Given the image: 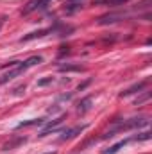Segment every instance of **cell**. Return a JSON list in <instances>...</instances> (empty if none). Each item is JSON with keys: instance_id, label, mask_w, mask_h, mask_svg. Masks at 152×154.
Masks as SVG:
<instances>
[{"instance_id": "cell-1", "label": "cell", "mask_w": 152, "mask_h": 154, "mask_svg": "<svg viewBox=\"0 0 152 154\" xmlns=\"http://www.w3.org/2000/svg\"><path fill=\"white\" fill-rule=\"evenodd\" d=\"M50 0H31L27 5H25V9H23V14H29V13H32V11H36L38 7H43V5H47Z\"/></svg>"}, {"instance_id": "cell-2", "label": "cell", "mask_w": 152, "mask_h": 154, "mask_svg": "<svg viewBox=\"0 0 152 154\" xmlns=\"http://www.w3.org/2000/svg\"><path fill=\"white\" fill-rule=\"evenodd\" d=\"M39 63H43V57H41V56H32V57H29V59H25L23 63H18V65H20V68L25 72L27 68L36 66V65H39Z\"/></svg>"}, {"instance_id": "cell-3", "label": "cell", "mask_w": 152, "mask_h": 154, "mask_svg": "<svg viewBox=\"0 0 152 154\" xmlns=\"http://www.w3.org/2000/svg\"><path fill=\"white\" fill-rule=\"evenodd\" d=\"M86 129V125H77V127H72V129H66L65 133H63V136L59 138L61 142H65V140H70V138H74V136H77L79 133H82Z\"/></svg>"}, {"instance_id": "cell-4", "label": "cell", "mask_w": 152, "mask_h": 154, "mask_svg": "<svg viewBox=\"0 0 152 154\" xmlns=\"http://www.w3.org/2000/svg\"><path fill=\"white\" fill-rule=\"evenodd\" d=\"M20 74H23V70H22V68H20V65L16 63V68H14V70H9L7 74H4V75L0 77V82L4 84V82H7V81H11V79H14V77H18Z\"/></svg>"}, {"instance_id": "cell-5", "label": "cell", "mask_w": 152, "mask_h": 154, "mask_svg": "<svg viewBox=\"0 0 152 154\" xmlns=\"http://www.w3.org/2000/svg\"><path fill=\"white\" fill-rule=\"evenodd\" d=\"M63 118H65V115L59 116V118H56V120H52V122H48V124L45 125V129H43V131L39 133V136H47V134H48L50 131H54V129H56V127H57V125H59V124L63 122Z\"/></svg>"}, {"instance_id": "cell-6", "label": "cell", "mask_w": 152, "mask_h": 154, "mask_svg": "<svg viewBox=\"0 0 152 154\" xmlns=\"http://www.w3.org/2000/svg\"><path fill=\"white\" fill-rule=\"evenodd\" d=\"M47 32H50V29H41V31H34V32H31V34H27V36H23V38L20 39L22 43H25V41H31V39H36V38H43Z\"/></svg>"}, {"instance_id": "cell-7", "label": "cell", "mask_w": 152, "mask_h": 154, "mask_svg": "<svg viewBox=\"0 0 152 154\" xmlns=\"http://www.w3.org/2000/svg\"><path fill=\"white\" fill-rule=\"evenodd\" d=\"M91 100H93L91 95L86 97V99H82V100L79 102V106H77V111H79V113H86V111H90V108H91Z\"/></svg>"}, {"instance_id": "cell-8", "label": "cell", "mask_w": 152, "mask_h": 154, "mask_svg": "<svg viewBox=\"0 0 152 154\" xmlns=\"http://www.w3.org/2000/svg\"><path fill=\"white\" fill-rule=\"evenodd\" d=\"M143 86H145V82H140V84H134V86H131V88H127V90H123V91L120 93V97H127V95H131V93H136V91H140V90H143Z\"/></svg>"}, {"instance_id": "cell-9", "label": "cell", "mask_w": 152, "mask_h": 154, "mask_svg": "<svg viewBox=\"0 0 152 154\" xmlns=\"http://www.w3.org/2000/svg\"><path fill=\"white\" fill-rule=\"evenodd\" d=\"M59 70H61V72H81L82 66H81V65H61Z\"/></svg>"}, {"instance_id": "cell-10", "label": "cell", "mask_w": 152, "mask_h": 154, "mask_svg": "<svg viewBox=\"0 0 152 154\" xmlns=\"http://www.w3.org/2000/svg\"><path fill=\"white\" fill-rule=\"evenodd\" d=\"M127 142H129V140H122V142H118V143H114V145L111 147V149H108V151H104V154H114V152H118V151H120V149H122L123 145H127Z\"/></svg>"}, {"instance_id": "cell-11", "label": "cell", "mask_w": 152, "mask_h": 154, "mask_svg": "<svg viewBox=\"0 0 152 154\" xmlns=\"http://www.w3.org/2000/svg\"><path fill=\"white\" fill-rule=\"evenodd\" d=\"M20 143H25V138H16V140H13V142H9V143H5V145H4V151H11V149H14V147H18Z\"/></svg>"}, {"instance_id": "cell-12", "label": "cell", "mask_w": 152, "mask_h": 154, "mask_svg": "<svg viewBox=\"0 0 152 154\" xmlns=\"http://www.w3.org/2000/svg\"><path fill=\"white\" fill-rule=\"evenodd\" d=\"M43 120H29V122H20L16 127L20 129V127H27V125H36V124H41Z\"/></svg>"}, {"instance_id": "cell-13", "label": "cell", "mask_w": 152, "mask_h": 154, "mask_svg": "<svg viewBox=\"0 0 152 154\" xmlns=\"http://www.w3.org/2000/svg\"><path fill=\"white\" fill-rule=\"evenodd\" d=\"M134 140H140V142H141V140H150V133H141V134H138Z\"/></svg>"}, {"instance_id": "cell-14", "label": "cell", "mask_w": 152, "mask_h": 154, "mask_svg": "<svg viewBox=\"0 0 152 154\" xmlns=\"http://www.w3.org/2000/svg\"><path fill=\"white\" fill-rule=\"evenodd\" d=\"M48 82H52V77H47V79L38 81V86H45V84H48Z\"/></svg>"}, {"instance_id": "cell-15", "label": "cell", "mask_w": 152, "mask_h": 154, "mask_svg": "<svg viewBox=\"0 0 152 154\" xmlns=\"http://www.w3.org/2000/svg\"><path fill=\"white\" fill-rule=\"evenodd\" d=\"M114 2H125V0H114Z\"/></svg>"}, {"instance_id": "cell-16", "label": "cell", "mask_w": 152, "mask_h": 154, "mask_svg": "<svg viewBox=\"0 0 152 154\" xmlns=\"http://www.w3.org/2000/svg\"><path fill=\"white\" fill-rule=\"evenodd\" d=\"M2 23H4V20H0V27H2Z\"/></svg>"}, {"instance_id": "cell-17", "label": "cell", "mask_w": 152, "mask_h": 154, "mask_svg": "<svg viewBox=\"0 0 152 154\" xmlns=\"http://www.w3.org/2000/svg\"><path fill=\"white\" fill-rule=\"evenodd\" d=\"M47 154H56V152H47Z\"/></svg>"}]
</instances>
